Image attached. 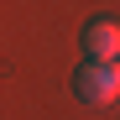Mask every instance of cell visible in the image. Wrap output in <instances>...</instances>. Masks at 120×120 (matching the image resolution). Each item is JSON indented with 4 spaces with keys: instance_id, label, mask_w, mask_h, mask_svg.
Instances as JSON below:
<instances>
[{
    "instance_id": "1",
    "label": "cell",
    "mask_w": 120,
    "mask_h": 120,
    "mask_svg": "<svg viewBox=\"0 0 120 120\" xmlns=\"http://www.w3.org/2000/svg\"><path fill=\"white\" fill-rule=\"evenodd\" d=\"M73 94L84 99V105H110V99H120V57L115 63H89L73 73Z\"/></svg>"
},
{
    "instance_id": "2",
    "label": "cell",
    "mask_w": 120,
    "mask_h": 120,
    "mask_svg": "<svg viewBox=\"0 0 120 120\" xmlns=\"http://www.w3.org/2000/svg\"><path fill=\"white\" fill-rule=\"evenodd\" d=\"M84 52L94 57V63H115L120 57V21L115 16H99V21L84 26Z\"/></svg>"
}]
</instances>
